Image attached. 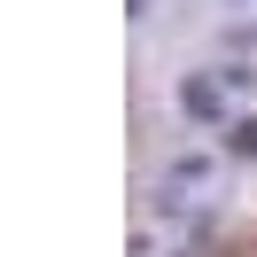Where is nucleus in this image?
Returning <instances> with one entry per match:
<instances>
[{"instance_id": "obj_2", "label": "nucleus", "mask_w": 257, "mask_h": 257, "mask_svg": "<svg viewBox=\"0 0 257 257\" xmlns=\"http://www.w3.org/2000/svg\"><path fill=\"white\" fill-rule=\"evenodd\" d=\"M226 148H234V156H257V117H234V133H226Z\"/></svg>"}, {"instance_id": "obj_1", "label": "nucleus", "mask_w": 257, "mask_h": 257, "mask_svg": "<svg viewBox=\"0 0 257 257\" xmlns=\"http://www.w3.org/2000/svg\"><path fill=\"white\" fill-rule=\"evenodd\" d=\"M179 109L203 117V125H218V86H210V78H187V86H179Z\"/></svg>"}]
</instances>
